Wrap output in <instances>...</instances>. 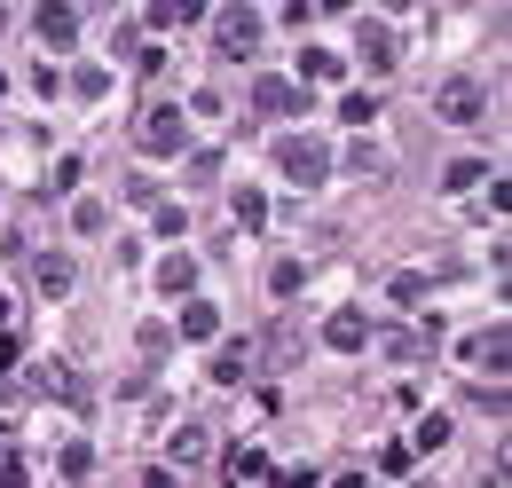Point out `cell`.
Returning <instances> with one entry per match:
<instances>
[{
  "label": "cell",
  "mask_w": 512,
  "mask_h": 488,
  "mask_svg": "<svg viewBox=\"0 0 512 488\" xmlns=\"http://www.w3.org/2000/svg\"><path fill=\"white\" fill-rule=\"evenodd\" d=\"M276 166H284V182H300V189H316L323 174H331V150H323L316 134H292L284 150H276Z\"/></svg>",
  "instance_id": "1"
},
{
  "label": "cell",
  "mask_w": 512,
  "mask_h": 488,
  "mask_svg": "<svg viewBox=\"0 0 512 488\" xmlns=\"http://www.w3.org/2000/svg\"><path fill=\"white\" fill-rule=\"evenodd\" d=\"M434 111H442L449 126H473L481 111H489V87H481V79H449L442 95H434Z\"/></svg>",
  "instance_id": "2"
},
{
  "label": "cell",
  "mask_w": 512,
  "mask_h": 488,
  "mask_svg": "<svg viewBox=\"0 0 512 488\" xmlns=\"http://www.w3.org/2000/svg\"><path fill=\"white\" fill-rule=\"evenodd\" d=\"M213 40H221V56H253L260 48V16L253 8H221V16H213Z\"/></svg>",
  "instance_id": "3"
},
{
  "label": "cell",
  "mask_w": 512,
  "mask_h": 488,
  "mask_svg": "<svg viewBox=\"0 0 512 488\" xmlns=\"http://www.w3.org/2000/svg\"><path fill=\"white\" fill-rule=\"evenodd\" d=\"M182 142H190V126H182V111H166V103H158V111L142 119V150H150V158H174Z\"/></svg>",
  "instance_id": "4"
},
{
  "label": "cell",
  "mask_w": 512,
  "mask_h": 488,
  "mask_svg": "<svg viewBox=\"0 0 512 488\" xmlns=\"http://www.w3.org/2000/svg\"><path fill=\"white\" fill-rule=\"evenodd\" d=\"M32 24H40V40H48V48H71V40H79L71 0H40V8H32Z\"/></svg>",
  "instance_id": "5"
},
{
  "label": "cell",
  "mask_w": 512,
  "mask_h": 488,
  "mask_svg": "<svg viewBox=\"0 0 512 488\" xmlns=\"http://www.w3.org/2000/svg\"><path fill=\"white\" fill-rule=\"evenodd\" d=\"M253 111H268V119H292V111H308V95H300L292 79H260V87H253Z\"/></svg>",
  "instance_id": "6"
},
{
  "label": "cell",
  "mask_w": 512,
  "mask_h": 488,
  "mask_svg": "<svg viewBox=\"0 0 512 488\" xmlns=\"http://www.w3.org/2000/svg\"><path fill=\"white\" fill-rule=\"evenodd\" d=\"M323 339H331V347H339V355H355V347H371V323H363V315H355V307H339V315H331V323H323Z\"/></svg>",
  "instance_id": "7"
},
{
  "label": "cell",
  "mask_w": 512,
  "mask_h": 488,
  "mask_svg": "<svg viewBox=\"0 0 512 488\" xmlns=\"http://www.w3.org/2000/svg\"><path fill=\"white\" fill-rule=\"evenodd\" d=\"M158 292H166V300H174V292H197V260L190 252H166V260H158Z\"/></svg>",
  "instance_id": "8"
},
{
  "label": "cell",
  "mask_w": 512,
  "mask_h": 488,
  "mask_svg": "<svg viewBox=\"0 0 512 488\" xmlns=\"http://www.w3.org/2000/svg\"><path fill=\"white\" fill-rule=\"evenodd\" d=\"M355 48H363V63H371V71H386V63L402 56V48H394V32H386V24H363V32H355Z\"/></svg>",
  "instance_id": "9"
},
{
  "label": "cell",
  "mask_w": 512,
  "mask_h": 488,
  "mask_svg": "<svg viewBox=\"0 0 512 488\" xmlns=\"http://www.w3.org/2000/svg\"><path fill=\"white\" fill-rule=\"evenodd\" d=\"M205 16V0H150V24L158 32H174V24H197Z\"/></svg>",
  "instance_id": "10"
},
{
  "label": "cell",
  "mask_w": 512,
  "mask_h": 488,
  "mask_svg": "<svg viewBox=\"0 0 512 488\" xmlns=\"http://www.w3.org/2000/svg\"><path fill=\"white\" fill-rule=\"evenodd\" d=\"M221 473H229V481H268L276 465H268L260 449H229V457H221Z\"/></svg>",
  "instance_id": "11"
},
{
  "label": "cell",
  "mask_w": 512,
  "mask_h": 488,
  "mask_svg": "<svg viewBox=\"0 0 512 488\" xmlns=\"http://www.w3.org/2000/svg\"><path fill=\"white\" fill-rule=\"evenodd\" d=\"M213 331H221V307H213V300L182 307V339H213Z\"/></svg>",
  "instance_id": "12"
},
{
  "label": "cell",
  "mask_w": 512,
  "mask_h": 488,
  "mask_svg": "<svg viewBox=\"0 0 512 488\" xmlns=\"http://www.w3.org/2000/svg\"><path fill=\"white\" fill-rule=\"evenodd\" d=\"M505 355H512L505 323H497V331H489V339H473V363H481V370H497V378H505Z\"/></svg>",
  "instance_id": "13"
},
{
  "label": "cell",
  "mask_w": 512,
  "mask_h": 488,
  "mask_svg": "<svg viewBox=\"0 0 512 488\" xmlns=\"http://www.w3.org/2000/svg\"><path fill=\"white\" fill-rule=\"evenodd\" d=\"M245 370H253V347H245V339H237V347H221V355H213V378H221V386H237V378H245Z\"/></svg>",
  "instance_id": "14"
},
{
  "label": "cell",
  "mask_w": 512,
  "mask_h": 488,
  "mask_svg": "<svg viewBox=\"0 0 512 488\" xmlns=\"http://www.w3.org/2000/svg\"><path fill=\"white\" fill-rule=\"evenodd\" d=\"M32 276H40V292H48V300H64V292H71V260H40Z\"/></svg>",
  "instance_id": "15"
},
{
  "label": "cell",
  "mask_w": 512,
  "mask_h": 488,
  "mask_svg": "<svg viewBox=\"0 0 512 488\" xmlns=\"http://www.w3.org/2000/svg\"><path fill=\"white\" fill-rule=\"evenodd\" d=\"M268 221V197L260 189H237V229H260Z\"/></svg>",
  "instance_id": "16"
},
{
  "label": "cell",
  "mask_w": 512,
  "mask_h": 488,
  "mask_svg": "<svg viewBox=\"0 0 512 488\" xmlns=\"http://www.w3.org/2000/svg\"><path fill=\"white\" fill-rule=\"evenodd\" d=\"M174 465H205V433H197V426L174 433Z\"/></svg>",
  "instance_id": "17"
},
{
  "label": "cell",
  "mask_w": 512,
  "mask_h": 488,
  "mask_svg": "<svg viewBox=\"0 0 512 488\" xmlns=\"http://www.w3.org/2000/svg\"><path fill=\"white\" fill-rule=\"evenodd\" d=\"M40 386H48V394H64V402H79V378H71L64 363H40Z\"/></svg>",
  "instance_id": "18"
},
{
  "label": "cell",
  "mask_w": 512,
  "mask_h": 488,
  "mask_svg": "<svg viewBox=\"0 0 512 488\" xmlns=\"http://www.w3.org/2000/svg\"><path fill=\"white\" fill-rule=\"evenodd\" d=\"M300 284H308L300 260H276V268H268V292H300Z\"/></svg>",
  "instance_id": "19"
},
{
  "label": "cell",
  "mask_w": 512,
  "mask_h": 488,
  "mask_svg": "<svg viewBox=\"0 0 512 488\" xmlns=\"http://www.w3.org/2000/svg\"><path fill=\"white\" fill-rule=\"evenodd\" d=\"M300 71H308V79H339V71H347V63L331 56V48H308V56H300Z\"/></svg>",
  "instance_id": "20"
},
{
  "label": "cell",
  "mask_w": 512,
  "mask_h": 488,
  "mask_svg": "<svg viewBox=\"0 0 512 488\" xmlns=\"http://www.w3.org/2000/svg\"><path fill=\"white\" fill-rule=\"evenodd\" d=\"M339 119H347V126H371V119H379V95H347Z\"/></svg>",
  "instance_id": "21"
},
{
  "label": "cell",
  "mask_w": 512,
  "mask_h": 488,
  "mask_svg": "<svg viewBox=\"0 0 512 488\" xmlns=\"http://www.w3.org/2000/svg\"><path fill=\"white\" fill-rule=\"evenodd\" d=\"M64 473H71V481H87V473H95V449H87V441H71V449H64Z\"/></svg>",
  "instance_id": "22"
},
{
  "label": "cell",
  "mask_w": 512,
  "mask_h": 488,
  "mask_svg": "<svg viewBox=\"0 0 512 488\" xmlns=\"http://www.w3.org/2000/svg\"><path fill=\"white\" fill-rule=\"evenodd\" d=\"M481 174H489V166H481V158H457V166H449L442 182H449V189H473V182H481Z\"/></svg>",
  "instance_id": "23"
},
{
  "label": "cell",
  "mask_w": 512,
  "mask_h": 488,
  "mask_svg": "<svg viewBox=\"0 0 512 488\" xmlns=\"http://www.w3.org/2000/svg\"><path fill=\"white\" fill-rule=\"evenodd\" d=\"M410 441H418V449H442V441H449V418H418V433H410Z\"/></svg>",
  "instance_id": "24"
},
{
  "label": "cell",
  "mask_w": 512,
  "mask_h": 488,
  "mask_svg": "<svg viewBox=\"0 0 512 488\" xmlns=\"http://www.w3.org/2000/svg\"><path fill=\"white\" fill-rule=\"evenodd\" d=\"M316 8H331V16H347V8H355V0H316Z\"/></svg>",
  "instance_id": "25"
},
{
  "label": "cell",
  "mask_w": 512,
  "mask_h": 488,
  "mask_svg": "<svg viewBox=\"0 0 512 488\" xmlns=\"http://www.w3.org/2000/svg\"><path fill=\"white\" fill-rule=\"evenodd\" d=\"M0 331H8V300H0Z\"/></svg>",
  "instance_id": "26"
},
{
  "label": "cell",
  "mask_w": 512,
  "mask_h": 488,
  "mask_svg": "<svg viewBox=\"0 0 512 488\" xmlns=\"http://www.w3.org/2000/svg\"><path fill=\"white\" fill-rule=\"evenodd\" d=\"M394 8H410V0H394Z\"/></svg>",
  "instance_id": "27"
}]
</instances>
